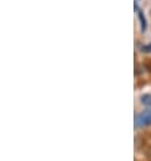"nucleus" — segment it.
<instances>
[{"mask_svg": "<svg viewBox=\"0 0 151 161\" xmlns=\"http://www.w3.org/2000/svg\"><path fill=\"white\" fill-rule=\"evenodd\" d=\"M140 103L143 106H151V93H144L140 96Z\"/></svg>", "mask_w": 151, "mask_h": 161, "instance_id": "nucleus-3", "label": "nucleus"}, {"mask_svg": "<svg viewBox=\"0 0 151 161\" xmlns=\"http://www.w3.org/2000/svg\"><path fill=\"white\" fill-rule=\"evenodd\" d=\"M140 52L143 53H151V42L147 45H142L140 46Z\"/></svg>", "mask_w": 151, "mask_h": 161, "instance_id": "nucleus-4", "label": "nucleus"}, {"mask_svg": "<svg viewBox=\"0 0 151 161\" xmlns=\"http://www.w3.org/2000/svg\"><path fill=\"white\" fill-rule=\"evenodd\" d=\"M151 125V108L138 114L135 117V127H147Z\"/></svg>", "mask_w": 151, "mask_h": 161, "instance_id": "nucleus-1", "label": "nucleus"}, {"mask_svg": "<svg viewBox=\"0 0 151 161\" xmlns=\"http://www.w3.org/2000/svg\"><path fill=\"white\" fill-rule=\"evenodd\" d=\"M138 16H139V20H140V30L143 31H146V29H147V22H146V18H144V15H143V11H138Z\"/></svg>", "mask_w": 151, "mask_h": 161, "instance_id": "nucleus-2", "label": "nucleus"}]
</instances>
